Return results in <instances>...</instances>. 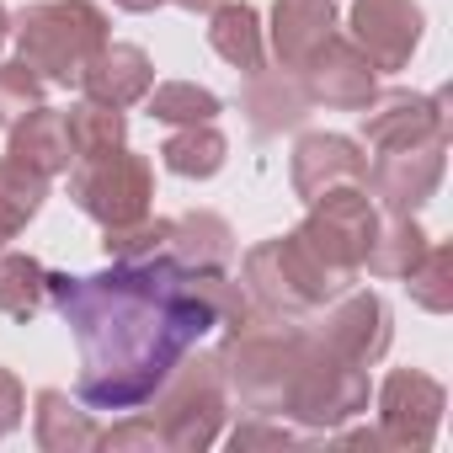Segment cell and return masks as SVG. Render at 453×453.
I'll return each instance as SVG.
<instances>
[{"instance_id":"cell-20","label":"cell","mask_w":453,"mask_h":453,"mask_svg":"<svg viewBox=\"0 0 453 453\" xmlns=\"http://www.w3.org/2000/svg\"><path fill=\"white\" fill-rule=\"evenodd\" d=\"M208 49L224 65H235L241 75L267 70V43H262L257 6H246V0H219V6L208 12Z\"/></svg>"},{"instance_id":"cell-34","label":"cell","mask_w":453,"mask_h":453,"mask_svg":"<svg viewBox=\"0 0 453 453\" xmlns=\"http://www.w3.org/2000/svg\"><path fill=\"white\" fill-rule=\"evenodd\" d=\"M118 12H134V17H144V12H155V6H165V0H112Z\"/></svg>"},{"instance_id":"cell-18","label":"cell","mask_w":453,"mask_h":453,"mask_svg":"<svg viewBox=\"0 0 453 453\" xmlns=\"http://www.w3.org/2000/svg\"><path fill=\"white\" fill-rule=\"evenodd\" d=\"M336 38V6L331 0H278L273 6V54L283 70H304L326 43Z\"/></svg>"},{"instance_id":"cell-3","label":"cell","mask_w":453,"mask_h":453,"mask_svg":"<svg viewBox=\"0 0 453 453\" xmlns=\"http://www.w3.org/2000/svg\"><path fill=\"white\" fill-rule=\"evenodd\" d=\"M12 27H17V59L43 86H75L81 70L112 38L107 12L91 6V0H38Z\"/></svg>"},{"instance_id":"cell-23","label":"cell","mask_w":453,"mask_h":453,"mask_svg":"<svg viewBox=\"0 0 453 453\" xmlns=\"http://www.w3.org/2000/svg\"><path fill=\"white\" fill-rule=\"evenodd\" d=\"M43 197H49V176H38L33 165H22L12 155H0V251L38 219Z\"/></svg>"},{"instance_id":"cell-27","label":"cell","mask_w":453,"mask_h":453,"mask_svg":"<svg viewBox=\"0 0 453 453\" xmlns=\"http://www.w3.org/2000/svg\"><path fill=\"white\" fill-rule=\"evenodd\" d=\"M65 134H70L75 160H91V155H107L128 139V118L118 107H102V102H75L65 112Z\"/></svg>"},{"instance_id":"cell-25","label":"cell","mask_w":453,"mask_h":453,"mask_svg":"<svg viewBox=\"0 0 453 453\" xmlns=\"http://www.w3.org/2000/svg\"><path fill=\"white\" fill-rule=\"evenodd\" d=\"M426 246H432V241H426L421 224H416V213H389L379 230H373V241H368L363 267H368L373 278H405V273L421 262Z\"/></svg>"},{"instance_id":"cell-12","label":"cell","mask_w":453,"mask_h":453,"mask_svg":"<svg viewBox=\"0 0 453 453\" xmlns=\"http://www.w3.org/2000/svg\"><path fill=\"white\" fill-rule=\"evenodd\" d=\"M347 22H352V43L373 70H405L426 27L416 0H352Z\"/></svg>"},{"instance_id":"cell-5","label":"cell","mask_w":453,"mask_h":453,"mask_svg":"<svg viewBox=\"0 0 453 453\" xmlns=\"http://www.w3.org/2000/svg\"><path fill=\"white\" fill-rule=\"evenodd\" d=\"M224 416H230V389H224L213 357H181L171 368V379L155 389V411H150L160 448H171V453L213 448L224 432Z\"/></svg>"},{"instance_id":"cell-35","label":"cell","mask_w":453,"mask_h":453,"mask_svg":"<svg viewBox=\"0 0 453 453\" xmlns=\"http://www.w3.org/2000/svg\"><path fill=\"white\" fill-rule=\"evenodd\" d=\"M176 6H181V12H213L219 0H176Z\"/></svg>"},{"instance_id":"cell-30","label":"cell","mask_w":453,"mask_h":453,"mask_svg":"<svg viewBox=\"0 0 453 453\" xmlns=\"http://www.w3.org/2000/svg\"><path fill=\"white\" fill-rule=\"evenodd\" d=\"M33 107H43V81H38V75H33L22 59L0 65V128L22 123Z\"/></svg>"},{"instance_id":"cell-28","label":"cell","mask_w":453,"mask_h":453,"mask_svg":"<svg viewBox=\"0 0 453 453\" xmlns=\"http://www.w3.org/2000/svg\"><path fill=\"white\" fill-rule=\"evenodd\" d=\"M144 107H150L155 123H171V128H181V123H213V118L224 112V102H219L208 86H197V81H165V86H150Z\"/></svg>"},{"instance_id":"cell-1","label":"cell","mask_w":453,"mask_h":453,"mask_svg":"<svg viewBox=\"0 0 453 453\" xmlns=\"http://www.w3.org/2000/svg\"><path fill=\"white\" fill-rule=\"evenodd\" d=\"M49 304L75 331V400L91 411H139L171 368L213 331L246 326L251 294L224 273L176 262H112V273H49Z\"/></svg>"},{"instance_id":"cell-16","label":"cell","mask_w":453,"mask_h":453,"mask_svg":"<svg viewBox=\"0 0 453 453\" xmlns=\"http://www.w3.org/2000/svg\"><path fill=\"white\" fill-rule=\"evenodd\" d=\"M81 91H86V102H102V107H134V102H144L150 96V86H155V65H150V54L139 49V43H102V54L81 70V81H75Z\"/></svg>"},{"instance_id":"cell-33","label":"cell","mask_w":453,"mask_h":453,"mask_svg":"<svg viewBox=\"0 0 453 453\" xmlns=\"http://www.w3.org/2000/svg\"><path fill=\"white\" fill-rule=\"evenodd\" d=\"M22 405H27V400H22L17 373H12V368H0V437L22 426Z\"/></svg>"},{"instance_id":"cell-8","label":"cell","mask_w":453,"mask_h":453,"mask_svg":"<svg viewBox=\"0 0 453 453\" xmlns=\"http://www.w3.org/2000/svg\"><path fill=\"white\" fill-rule=\"evenodd\" d=\"M70 197L86 219H96L102 230H118V224H134L150 213V197H155V171L144 155L134 150H107V155H91L70 171Z\"/></svg>"},{"instance_id":"cell-6","label":"cell","mask_w":453,"mask_h":453,"mask_svg":"<svg viewBox=\"0 0 453 453\" xmlns=\"http://www.w3.org/2000/svg\"><path fill=\"white\" fill-rule=\"evenodd\" d=\"M373 230H379V208H373L368 187L352 181V187H331V192H320L310 203V213H304V224L294 230V241L326 273H336L342 283H357Z\"/></svg>"},{"instance_id":"cell-13","label":"cell","mask_w":453,"mask_h":453,"mask_svg":"<svg viewBox=\"0 0 453 453\" xmlns=\"http://www.w3.org/2000/svg\"><path fill=\"white\" fill-rule=\"evenodd\" d=\"M373 65L363 59V49L352 43V38H331L304 70H299V81H304V91H310V102H320V107H336V112H363L368 102H373Z\"/></svg>"},{"instance_id":"cell-17","label":"cell","mask_w":453,"mask_h":453,"mask_svg":"<svg viewBox=\"0 0 453 453\" xmlns=\"http://www.w3.org/2000/svg\"><path fill=\"white\" fill-rule=\"evenodd\" d=\"M165 262H176L187 273H224L235 262V230L208 208L176 213V219H165Z\"/></svg>"},{"instance_id":"cell-9","label":"cell","mask_w":453,"mask_h":453,"mask_svg":"<svg viewBox=\"0 0 453 453\" xmlns=\"http://www.w3.org/2000/svg\"><path fill=\"white\" fill-rule=\"evenodd\" d=\"M442 384L432 373H416V368H395L384 384H379V437L384 448H432L437 437V421H442Z\"/></svg>"},{"instance_id":"cell-4","label":"cell","mask_w":453,"mask_h":453,"mask_svg":"<svg viewBox=\"0 0 453 453\" xmlns=\"http://www.w3.org/2000/svg\"><path fill=\"white\" fill-rule=\"evenodd\" d=\"M257 304V315H273V320H310L320 315L336 294H347L352 283H342L336 273H326L299 241L294 230L278 235V241H262L246 251V283H241Z\"/></svg>"},{"instance_id":"cell-32","label":"cell","mask_w":453,"mask_h":453,"mask_svg":"<svg viewBox=\"0 0 453 453\" xmlns=\"http://www.w3.org/2000/svg\"><path fill=\"white\" fill-rule=\"evenodd\" d=\"M96 448H107V453H128V448H160V432H155V421H150V416L128 411V421H118V426H107V432H96Z\"/></svg>"},{"instance_id":"cell-14","label":"cell","mask_w":453,"mask_h":453,"mask_svg":"<svg viewBox=\"0 0 453 453\" xmlns=\"http://www.w3.org/2000/svg\"><path fill=\"white\" fill-rule=\"evenodd\" d=\"M448 134L442 123V96H421V91H373V102L363 107V139L373 150H405L421 139Z\"/></svg>"},{"instance_id":"cell-29","label":"cell","mask_w":453,"mask_h":453,"mask_svg":"<svg viewBox=\"0 0 453 453\" xmlns=\"http://www.w3.org/2000/svg\"><path fill=\"white\" fill-rule=\"evenodd\" d=\"M405 288H411V299H416L426 315H448V310H453V251L432 241V246L421 251V262L405 273Z\"/></svg>"},{"instance_id":"cell-24","label":"cell","mask_w":453,"mask_h":453,"mask_svg":"<svg viewBox=\"0 0 453 453\" xmlns=\"http://www.w3.org/2000/svg\"><path fill=\"white\" fill-rule=\"evenodd\" d=\"M160 160H165V171H176L187 181H208V176L224 171V160H230V139H224L213 123H181L160 144Z\"/></svg>"},{"instance_id":"cell-31","label":"cell","mask_w":453,"mask_h":453,"mask_svg":"<svg viewBox=\"0 0 453 453\" xmlns=\"http://www.w3.org/2000/svg\"><path fill=\"white\" fill-rule=\"evenodd\" d=\"M283 442H294V432L283 426V416H262V411H251V416L230 432V448H235V453H246V448H283Z\"/></svg>"},{"instance_id":"cell-2","label":"cell","mask_w":453,"mask_h":453,"mask_svg":"<svg viewBox=\"0 0 453 453\" xmlns=\"http://www.w3.org/2000/svg\"><path fill=\"white\" fill-rule=\"evenodd\" d=\"M315 347V331L310 320H273V315H251L246 326H230V336L219 342L213 363H219V379L246 411H262V416H278L283 411V395L299 373V363L310 357Z\"/></svg>"},{"instance_id":"cell-10","label":"cell","mask_w":453,"mask_h":453,"mask_svg":"<svg viewBox=\"0 0 453 453\" xmlns=\"http://www.w3.org/2000/svg\"><path fill=\"white\" fill-rule=\"evenodd\" d=\"M442 165H448V134L421 139V144H405V150H379V160L368 165L363 181L384 203V213H416L437 192Z\"/></svg>"},{"instance_id":"cell-36","label":"cell","mask_w":453,"mask_h":453,"mask_svg":"<svg viewBox=\"0 0 453 453\" xmlns=\"http://www.w3.org/2000/svg\"><path fill=\"white\" fill-rule=\"evenodd\" d=\"M6 38H12V12L0 6V49H6Z\"/></svg>"},{"instance_id":"cell-26","label":"cell","mask_w":453,"mask_h":453,"mask_svg":"<svg viewBox=\"0 0 453 453\" xmlns=\"http://www.w3.org/2000/svg\"><path fill=\"white\" fill-rule=\"evenodd\" d=\"M49 304V267L22 257V251H6L0 257V315L6 320H38Z\"/></svg>"},{"instance_id":"cell-21","label":"cell","mask_w":453,"mask_h":453,"mask_svg":"<svg viewBox=\"0 0 453 453\" xmlns=\"http://www.w3.org/2000/svg\"><path fill=\"white\" fill-rule=\"evenodd\" d=\"M12 160L33 165L38 176H65L75 165V150H70V134H65V112L54 107H33L22 123H12V144H6Z\"/></svg>"},{"instance_id":"cell-15","label":"cell","mask_w":453,"mask_h":453,"mask_svg":"<svg viewBox=\"0 0 453 453\" xmlns=\"http://www.w3.org/2000/svg\"><path fill=\"white\" fill-rule=\"evenodd\" d=\"M288 176H294V192L304 203H315L320 192L331 187H352L368 176V155L357 139L347 134H304L294 144V160H288Z\"/></svg>"},{"instance_id":"cell-19","label":"cell","mask_w":453,"mask_h":453,"mask_svg":"<svg viewBox=\"0 0 453 453\" xmlns=\"http://www.w3.org/2000/svg\"><path fill=\"white\" fill-rule=\"evenodd\" d=\"M310 107L315 102H310V91L294 70H257L246 96H241V112H246L251 134H262V139H273L283 128H299L310 118Z\"/></svg>"},{"instance_id":"cell-11","label":"cell","mask_w":453,"mask_h":453,"mask_svg":"<svg viewBox=\"0 0 453 453\" xmlns=\"http://www.w3.org/2000/svg\"><path fill=\"white\" fill-rule=\"evenodd\" d=\"M310 331L320 336V347H331L336 357H347V363H357V368H368V363H379L384 352H389V304L379 299V294H368V288H352V294H336L331 299V310L320 315V320H310Z\"/></svg>"},{"instance_id":"cell-22","label":"cell","mask_w":453,"mask_h":453,"mask_svg":"<svg viewBox=\"0 0 453 453\" xmlns=\"http://www.w3.org/2000/svg\"><path fill=\"white\" fill-rule=\"evenodd\" d=\"M33 437L43 453H86V448H96V421L65 389H43L33 405Z\"/></svg>"},{"instance_id":"cell-7","label":"cell","mask_w":453,"mask_h":453,"mask_svg":"<svg viewBox=\"0 0 453 453\" xmlns=\"http://www.w3.org/2000/svg\"><path fill=\"white\" fill-rule=\"evenodd\" d=\"M363 411H368V373L357 363L336 357L331 347H320V336H315V347L299 363L278 416L299 421L304 432H336V426H347Z\"/></svg>"}]
</instances>
